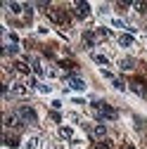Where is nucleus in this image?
<instances>
[{"label": "nucleus", "mask_w": 147, "mask_h": 149, "mask_svg": "<svg viewBox=\"0 0 147 149\" xmlns=\"http://www.w3.org/2000/svg\"><path fill=\"white\" fill-rule=\"evenodd\" d=\"M90 104H93V109L97 111V118H100V121H114V118L119 116V111H116V109H114L112 104H107V102L93 100Z\"/></svg>", "instance_id": "obj_1"}, {"label": "nucleus", "mask_w": 147, "mask_h": 149, "mask_svg": "<svg viewBox=\"0 0 147 149\" xmlns=\"http://www.w3.org/2000/svg\"><path fill=\"white\" fill-rule=\"evenodd\" d=\"M14 114L19 116L26 125H33V123H38V114L31 109V107H19V109H14Z\"/></svg>", "instance_id": "obj_2"}, {"label": "nucleus", "mask_w": 147, "mask_h": 149, "mask_svg": "<svg viewBox=\"0 0 147 149\" xmlns=\"http://www.w3.org/2000/svg\"><path fill=\"white\" fill-rule=\"evenodd\" d=\"M3 123H5V128H10V130H24V128H26V123L17 116V114H5Z\"/></svg>", "instance_id": "obj_3"}, {"label": "nucleus", "mask_w": 147, "mask_h": 149, "mask_svg": "<svg viewBox=\"0 0 147 149\" xmlns=\"http://www.w3.org/2000/svg\"><path fill=\"white\" fill-rule=\"evenodd\" d=\"M74 12H76V19H88L90 17V5L88 3H76Z\"/></svg>", "instance_id": "obj_4"}, {"label": "nucleus", "mask_w": 147, "mask_h": 149, "mask_svg": "<svg viewBox=\"0 0 147 149\" xmlns=\"http://www.w3.org/2000/svg\"><path fill=\"white\" fill-rule=\"evenodd\" d=\"M50 19L55 22V24H62V26H66L69 24V19H66V17H64V12H60V10H50Z\"/></svg>", "instance_id": "obj_5"}, {"label": "nucleus", "mask_w": 147, "mask_h": 149, "mask_svg": "<svg viewBox=\"0 0 147 149\" xmlns=\"http://www.w3.org/2000/svg\"><path fill=\"white\" fill-rule=\"evenodd\" d=\"M69 85H71L74 90H78V92H81V90H85V81H83V78H78V76H69Z\"/></svg>", "instance_id": "obj_6"}, {"label": "nucleus", "mask_w": 147, "mask_h": 149, "mask_svg": "<svg viewBox=\"0 0 147 149\" xmlns=\"http://www.w3.org/2000/svg\"><path fill=\"white\" fill-rule=\"evenodd\" d=\"M90 135H93L95 140H104V135H107V128H104L102 123H97L93 130H90Z\"/></svg>", "instance_id": "obj_7"}, {"label": "nucleus", "mask_w": 147, "mask_h": 149, "mask_svg": "<svg viewBox=\"0 0 147 149\" xmlns=\"http://www.w3.org/2000/svg\"><path fill=\"white\" fill-rule=\"evenodd\" d=\"M14 71H17V73H22V76H29V73H31L29 64H26V62H22V59H17V64H14Z\"/></svg>", "instance_id": "obj_8"}, {"label": "nucleus", "mask_w": 147, "mask_h": 149, "mask_svg": "<svg viewBox=\"0 0 147 149\" xmlns=\"http://www.w3.org/2000/svg\"><path fill=\"white\" fill-rule=\"evenodd\" d=\"M3 142H5L10 149H17V147H19V137H17V135H10V133L3 137Z\"/></svg>", "instance_id": "obj_9"}, {"label": "nucleus", "mask_w": 147, "mask_h": 149, "mask_svg": "<svg viewBox=\"0 0 147 149\" xmlns=\"http://www.w3.org/2000/svg\"><path fill=\"white\" fill-rule=\"evenodd\" d=\"M119 45H121V47H131V45H133V33H123V36H119Z\"/></svg>", "instance_id": "obj_10"}, {"label": "nucleus", "mask_w": 147, "mask_h": 149, "mask_svg": "<svg viewBox=\"0 0 147 149\" xmlns=\"http://www.w3.org/2000/svg\"><path fill=\"white\" fill-rule=\"evenodd\" d=\"M83 40H85V45H88V47H93V45L97 43V36H95L93 31H85V33H83Z\"/></svg>", "instance_id": "obj_11"}, {"label": "nucleus", "mask_w": 147, "mask_h": 149, "mask_svg": "<svg viewBox=\"0 0 147 149\" xmlns=\"http://www.w3.org/2000/svg\"><path fill=\"white\" fill-rule=\"evenodd\" d=\"M7 10H10L12 14H22L26 7H24V3H7Z\"/></svg>", "instance_id": "obj_12"}, {"label": "nucleus", "mask_w": 147, "mask_h": 149, "mask_svg": "<svg viewBox=\"0 0 147 149\" xmlns=\"http://www.w3.org/2000/svg\"><path fill=\"white\" fill-rule=\"evenodd\" d=\"M131 90L135 92V95H142V97H145V92H147V88H145L140 81H133V83H131Z\"/></svg>", "instance_id": "obj_13"}, {"label": "nucleus", "mask_w": 147, "mask_h": 149, "mask_svg": "<svg viewBox=\"0 0 147 149\" xmlns=\"http://www.w3.org/2000/svg\"><path fill=\"white\" fill-rule=\"evenodd\" d=\"M29 62H31V69H33L36 73H38V76H43V73H45V71H43V66H41V62H38V59H36V57H31Z\"/></svg>", "instance_id": "obj_14"}, {"label": "nucleus", "mask_w": 147, "mask_h": 149, "mask_svg": "<svg viewBox=\"0 0 147 149\" xmlns=\"http://www.w3.org/2000/svg\"><path fill=\"white\" fill-rule=\"evenodd\" d=\"M60 137H64V140H71V137H74V130H71L69 125H62V128H60Z\"/></svg>", "instance_id": "obj_15"}, {"label": "nucleus", "mask_w": 147, "mask_h": 149, "mask_svg": "<svg viewBox=\"0 0 147 149\" xmlns=\"http://www.w3.org/2000/svg\"><path fill=\"white\" fill-rule=\"evenodd\" d=\"M95 149H114V144L109 140H100V142H95Z\"/></svg>", "instance_id": "obj_16"}, {"label": "nucleus", "mask_w": 147, "mask_h": 149, "mask_svg": "<svg viewBox=\"0 0 147 149\" xmlns=\"http://www.w3.org/2000/svg\"><path fill=\"white\" fill-rule=\"evenodd\" d=\"M12 88H14V92H17V95H24V92H29V90H26V88H29L26 83H14Z\"/></svg>", "instance_id": "obj_17"}, {"label": "nucleus", "mask_w": 147, "mask_h": 149, "mask_svg": "<svg viewBox=\"0 0 147 149\" xmlns=\"http://www.w3.org/2000/svg\"><path fill=\"white\" fill-rule=\"evenodd\" d=\"M119 66H121L123 71H131V69L135 66V62H133V59H121V64H119Z\"/></svg>", "instance_id": "obj_18"}, {"label": "nucleus", "mask_w": 147, "mask_h": 149, "mask_svg": "<svg viewBox=\"0 0 147 149\" xmlns=\"http://www.w3.org/2000/svg\"><path fill=\"white\" fill-rule=\"evenodd\" d=\"M5 52H7V54H17V52H19V45H17V43H10V45H5Z\"/></svg>", "instance_id": "obj_19"}, {"label": "nucleus", "mask_w": 147, "mask_h": 149, "mask_svg": "<svg viewBox=\"0 0 147 149\" xmlns=\"http://www.w3.org/2000/svg\"><path fill=\"white\" fill-rule=\"evenodd\" d=\"M112 83H114V88H116V90H121V92H126V83H123V78H114Z\"/></svg>", "instance_id": "obj_20"}, {"label": "nucleus", "mask_w": 147, "mask_h": 149, "mask_svg": "<svg viewBox=\"0 0 147 149\" xmlns=\"http://www.w3.org/2000/svg\"><path fill=\"white\" fill-rule=\"evenodd\" d=\"M93 62H97V64H102V66H104V64H107L109 59L104 57V54H95V52H93Z\"/></svg>", "instance_id": "obj_21"}, {"label": "nucleus", "mask_w": 147, "mask_h": 149, "mask_svg": "<svg viewBox=\"0 0 147 149\" xmlns=\"http://www.w3.org/2000/svg\"><path fill=\"white\" fill-rule=\"evenodd\" d=\"M133 10L142 14V12H147V3H133Z\"/></svg>", "instance_id": "obj_22"}, {"label": "nucleus", "mask_w": 147, "mask_h": 149, "mask_svg": "<svg viewBox=\"0 0 147 149\" xmlns=\"http://www.w3.org/2000/svg\"><path fill=\"white\" fill-rule=\"evenodd\" d=\"M26 149H38V140H36V137H29V140H26Z\"/></svg>", "instance_id": "obj_23"}, {"label": "nucleus", "mask_w": 147, "mask_h": 149, "mask_svg": "<svg viewBox=\"0 0 147 149\" xmlns=\"http://www.w3.org/2000/svg\"><path fill=\"white\" fill-rule=\"evenodd\" d=\"M97 36H100V38H109L112 31H109V29H97Z\"/></svg>", "instance_id": "obj_24"}, {"label": "nucleus", "mask_w": 147, "mask_h": 149, "mask_svg": "<svg viewBox=\"0 0 147 149\" xmlns=\"http://www.w3.org/2000/svg\"><path fill=\"white\" fill-rule=\"evenodd\" d=\"M60 66H64V69H74V62H69V59H62V62H60Z\"/></svg>", "instance_id": "obj_25"}, {"label": "nucleus", "mask_w": 147, "mask_h": 149, "mask_svg": "<svg viewBox=\"0 0 147 149\" xmlns=\"http://www.w3.org/2000/svg\"><path fill=\"white\" fill-rule=\"evenodd\" d=\"M112 24H114V26H116V29H123V26H126V24H123V22H121V19H112Z\"/></svg>", "instance_id": "obj_26"}, {"label": "nucleus", "mask_w": 147, "mask_h": 149, "mask_svg": "<svg viewBox=\"0 0 147 149\" xmlns=\"http://www.w3.org/2000/svg\"><path fill=\"white\" fill-rule=\"evenodd\" d=\"M26 85H29V88H38V81H36V78H29Z\"/></svg>", "instance_id": "obj_27"}, {"label": "nucleus", "mask_w": 147, "mask_h": 149, "mask_svg": "<svg viewBox=\"0 0 147 149\" xmlns=\"http://www.w3.org/2000/svg\"><path fill=\"white\" fill-rule=\"evenodd\" d=\"M38 90L43 92V95H48V92H50V85H38Z\"/></svg>", "instance_id": "obj_28"}, {"label": "nucleus", "mask_w": 147, "mask_h": 149, "mask_svg": "<svg viewBox=\"0 0 147 149\" xmlns=\"http://www.w3.org/2000/svg\"><path fill=\"white\" fill-rule=\"evenodd\" d=\"M123 149H135V147H133V144H126V147H123Z\"/></svg>", "instance_id": "obj_29"}, {"label": "nucleus", "mask_w": 147, "mask_h": 149, "mask_svg": "<svg viewBox=\"0 0 147 149\" xmlns=\"http://www.w3.org/2000/svg\"><path fill=\"white\" fill-rule=\"evenodd\" d=\"M145 100H147V92H145Z\"/></svg>", "instance_id": "obj_30"}]
</instances>
